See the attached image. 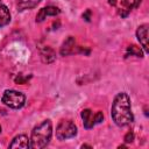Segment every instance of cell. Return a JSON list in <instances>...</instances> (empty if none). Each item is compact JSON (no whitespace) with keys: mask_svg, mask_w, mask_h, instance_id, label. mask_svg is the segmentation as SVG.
<instances>
[{"mask_svg":"<svg viewBox=\"0 0 149 149\" xmlns=\"http://www.w3.org/2000/svg\"><path fill=\"white\" fill-rule=\"evenodd\" d=\"M1 101L3 105L8 106L13 109H19L23 107L26 102V97L23 93L15 91V90H6L3 92V95L1 98Z\"/></svg>","mask_w":149,"mask_h":149,"instance_id":"3","label":"cell"},{"mask_svg":"<svg viewBox=\"0 0 149 149\" xmlns=\"http://www.w3.org/2000/svg\"><path fill=\"white\" fill-rule=\"evenodd\" d=\"M77 135V126L71 120H62L56 127V137L58 140H68Z\"/></svg>","mask_w":149,"mask_h":149,"instance_id":"4","label":"cell"},{"mask_svg":"<svg viewBox=\"0 0 149 149\" xmlns=\"http://www.w3.org/2000/svg\"><path fill=\"white\" fill-rule=\"evenodd\" d=\"M0 133H1V126H0Z\"/></svg>","mask_w":149,"mask_h":149,"instance_id":"21","label":"cell"},{"mask_svg":"<svg viewBox=\"0 0 149 149\" xmlns=\"http://www.w3.org/2000/svg\"><path fill=\"white\" fill-rule=\"evenodd\" d=\"M26 80H27V78H23L22 74H19V76L15 78V83H17V84H24Z\"/></svg>","mask_w":149,"mask_h":149,"instance_id":"18","label":"cell"},{"mask_svg":"<svg viewBox=\"0 0 149 149\" xmlns=\"http://www.w3.org/2000/svg\"><path fill=\"white\" fill-rule=\"evenodd\" d=\"M125 142L126 143H130V142H133V140H134V133L133 132H128L126 135H125Z\"/></svg>","mask_w":149,"mask_h":149,"instance_id":"16","label":"cell"},{"mask_svg":"<svg viewBox=\"0 0 149 149\" xmlns=\"http://www.w3.org/2000/svg\"><path fill=\"white\" fill-rule=\"evenodd\" d=\"M10 21V13L9 9L5 5H0V28L8 24Z\"/></svg>","mask_w":149,"mask_h":149,"instance_id":"13","label":"cell"},{"mask_svg":"<svg viewBox=\"0 0 149 149\" xmlns=\"http://www.w3.org/2000/svg\"><path fill=\"white\" fill-rule=\"evenodd\" d=\"M83 17H84L86 21H90V19H91V10H90V9H87V10H86V13H84V14H83Z\"/></svg>","mask_w":149,"mask_h":149,"instance_id":"19","label":"cell"},{"mask_svg":"<svg viewBox=\"0 0 149 149\" xmlns=\"http://www.w3.org/2000/svg\"><path fill=\"white\" fill-rule=\"evenodd\" d=\"M136 37H137L140 44L142 45L144 52L148 54L149 52V49H148V24H142L137 28Z\"/></svg>","mask_w":149,"mask_h":149,"instance_id":"6","label":"cell"},{"mask_svg":"<svg viewBox=\"0 0 149 149\" xmlns=\"http://www.w3.org/2000/svg\"><path fill=\"white\" fill-rule=\"evenodd\" d=\"M136 56V57H143V51L140 47L135 45V44H132V45H128L127 47V52H126V56Z\"/></svg>","mask_w":149,"mask_h":149,"instance_id":"14","label":"cell"},{"mask_svg":"<svg viewBox=\"0 0 149 149\" xmlns=\"http://www.w3.org/2000/svg\"><path fill=\"white\" fill-rule=\"evenodd\" d=\"M0 5H1V0H0Z\"/></svg>","mask_w":149,"mask_h":149,"instance_id":"22","label":"cell"},{"mask_svg":"<svg viewBox=\"0 0 149 149\" xmlns=\"http://www.w3.org/2000/svg\"><path fill=\"white\" fill-rule=\"evenodd\" d=\"M81 148H92L91 146H88V144H83L81 146Z\"/></svg>","mask_w":149,"mask_h":149,"instance_id":"20","label":"cell"},{"mask_svg":"<svg viewBox=\"0 0 149 149\" xmlns=\"http://www.w3.org/2000/svg\"><path fill=\"white\" fill-rule=\"evenodd\" d=\"M94 121H95V123H101L102 121H104V114H102V112H97L95 114H94Z\"/></svg>","mask_w":149,"mask_h":149,"instance_id":"15","label":"cell"},{"mask_svg":"<svg viewBox=\"0 0 149 149\" xmlns=\"http://www.w3.org/2000/svg\"><path fill=\"white\" fill-rule=\"evenodd\" d=\"M61 13L59 8L55 6H47L40 9V12L36 15V22H42L47 16H56Z\"/></svg>","mask_w":149,"mask_h":149,"instance_id":"7","label":"cell"},{"mask_svg":"<svg viewBox=\"0 0 149 149\" xmlns=\"http://www.w3.org/2000/svg\"><path fill=\"white\" fill-rule=\"evenodd\" d=\"M108 3L115 8L116 13L121 17H127L130 10L133 9L129 3V0H108Z\"/></svg>","mask_w":149,"mask_h":149,"instance_id":"5","label":"cell"},{"mask_svg":"<svg viewBox=\"0 0 149 149\" xmlns=\"http://www.w3.org/2000/svg\"><path fill=\"white\" fill-rule=\"evenodd\" d=\"M76 52V38L73 36H69L62 44L59 54L62 56H69L71 54Z\"/></svg>","mask_w":149,"mask_h":149,"instance_id":"8","label":"cell"},{"mask_svg":"<svg viewBox=\"0 0 149 149\" xmlns=\"http://www.w3.org/2000/svg\"><path fill=\"white\" fill-rule=\"evenodd\" d=\"M9 148H22V149H28L30 148V143H29V139L28 136L21 134V135H17L15 136L12 142L9 143L8 146Z\"/></svg>","mask_w":149,"mask_h":149,"instance_id":"9","label":"cell"},{"mask_svg":"<svg viewBox=\"0 0 149 149\" xmlns=\"http://www.w3.org/2000/svg\"><path fill=\"white\" fill-rule=\"evenodd\" d=\"M41 0H17L16 2V7L20 12L26 10V9H31L34 7H36L40 3Z\"/></svg>","mask_w":149,"mask_h":149,"instance_id":"12","label":"cell"},{"mask_svg":"<svg viewBox=\"0 0 149 149\" xmlns=\"http://www.w3.org/2000/svg\"><path fill=\"white\" fill-rule=\"evenodd\" d=\"M129 3H130V6H132V8L134 9V8H137V7L140 6L141 0H129Z\"/></svg>","mask_w":149,"mask_h":149,"instance_id":"17","label":"cell"},{"mask_svg":"<svg viewBox=\"0 0 149 149\" xmlns=\"http://www.w3.org/2000/svg\"><path fill=\"white\" fill-rule=\"evenodd\" d=\"M111 115L114 123L119 127H125L134 121L130 99L126 92H120L114 97L111 108Z\"/></svg>","mask_w":149,"mask_h":149,"instance_id":"1","label":"cell"},{"mask_svg":"<svg viewBox=\"0 0 149 149\" xmlns=\"http://www.w3.org/2000/svg\"><path fill=\"white\" fill-rule=\"evenodd\" d=\"M40 51H41V58H42V62L43 63L49 64V63H52L55 61L56 54H55V51H54L52 48H50V47L47 45V47L41 48Z\"/></svg>","mask_w":149,"mask_h":149,"instance_id":"11","label":"cell"},{"mask_svg":"<svg viewBox=\"0 0 149 149\" xmlns=\"http://www.w3.org/2000/svg\"><path fill=\"white\" fill-rule=\"evenodd\" d=\"M80 116H81V119H83V123H84V127H85L86 129L93 128V126L95 125L94 114H93V112H92L90 108L83 109L81 113H80Z\"/></svg>","mask_w":149,"mask_h":149,"instance_id":"10","label":"cell"},{"mask_svg":"<svg viewBox=\"0 0 149 149\" xmlns=\"http://www.w3.org/2000/svg\"><path fill=\"white\" fill-rule=\"evenodd\" d=\"M52 135V123L50 120H44L31 130V136L29 139L30 148L42 149L47 147L50 142Z\"/></svg>","mask_w":149,"mask_h":149,"instance_id":"2","label":"cell"}]
</instances>
